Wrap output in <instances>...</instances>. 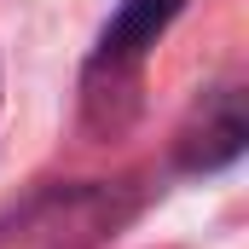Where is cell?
Instances as JSON below:
<instances>
[{"label":"cell","mask_w":249,"mask_h":249,"mask_svg":"<svg viewBox=\"0 0 249 249\" xmlns=\"http://www.w3.org/2000/svg\"><path fill=\"white\" fill-rule=\"evenodd\" d=\"M186 0H122V12L110 18L99 53L87 64V116L99 127H122L133 110V87H139V70L145 53L157 47V35L168 29V18L180 12Z\"/></svg>","instance_id":"1"},{"label":"cell","mask_w":249,"mask_h":249,"mask_svg":"<svg viewBox=\"0 0 249 249\" xmlns=\"http://www.w3.org/2000/svg\"><path fill=\"white\" fill-rule=\"evenodd\" d=\"M244 139H249L244 99H238L232 87H220V93L197 110V122L180 133V157H186V168H220V162H232V157L244 151Z\"/></svg>","instance_id":"2"}]
</instances>
